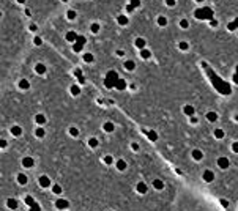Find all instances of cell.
<instances>
[{
  "instance_id": "obj_1",
  "label": "cell",
  "mask_w": 238,
  "mask_h": 211,
  "mask_svg": "<svg viewBox=\"0 0 238 211\" xmlns=\"http://www.w3.org/2000/svg\"><path fill=\"white\" fill-rule=\"evenodd\" d=\"M33 166H35L33 157H30V156H24V159H22V167H24V169H32Z\"/></svg>"
},
{
  "instance_id": "obj_2",
  "label": "cell",
  "mask_w": 238,
  "mask_h": 211,
  "mask_svg": "<svg viewBox=\"0 0 238 211\" xmlns=\"http://www.w3.org/2000/svg\"><path fill=\"white\" fill-rule=\"evenodd\" d=\"M55 206H57L58 209H66V208L69 206V203H68V200H63V198H58V200L55 202Z\"/></svg>"
},
{
  "instance_id": "obj_3",
  "label": "cell",
  "mask_w": 238,
  "mask_h": 211,
  "mask_svg": "<svg viewBox=\"0 0 238 211\" xmlns=\"http://www.w3.org/2000/svg\"><path fill=\"white\" fill-rule=\"evenodd\" d=\"M39 186L41 187H49L51 186V180H49V177H46V175H43V177H39Z\"/></svg>"
},
{
  "instance_id": "obj_4",
  "label": "cell",
  "mask_w": 238,
  "mask_h": 211,
  "mask_svg": "<svg viewBox=\"0 0 238 211\" xmlns=\"http://www.w3.org/2000/svg\"><path fill=\"white\" fill-rule=\"evenodd\" d=\"M66 39L69 41V43H76V39H77V33H76L74 30H69V32L66 33Z\"/></svg>"
},
{
  "instance_id": "obj_5",
  "label": "cell",
  "mask_w": 238,
  "mask_h": 211,
  "mask_svg": "<svg viewBox=\"0 0 238 211\" xmlns=\"http://www.w3.org/2000/svg\"><path fill=\"white\" fill-rule=\"evenodd\" d=\"M218 166L221 167V169H227L229 167V159H227V157H219V159H218Z\"/></svg>"
},
{
  "instance_id": "obj_6",
  "label": "cell",
  "mask_w": 238,
  "mask_h": 211,
  "mask_svg": "<svg viewBox=\"0 0 238 211\" xmlns=\"http://www.w3.org/2000/svg\"><path fill=\"white\" fill-rule=\"evenodd\" d=\"M7 206L10 209H16L17 208V200H16V198H8V200H7Z\"/></svg>"
},
{
  "instance_id": "obj_7",
  "label": "cell",
  "mask_w": 238,
  "mask_h": 211,
  "mask_svg": "<svg viewBox=\"0 0 238 211\" xmlns=\"http://www.w3.org/2000/svg\"><path fill=\"white\" fill-rule=\"evenodd\" d=\"M19 88H22V90H28V88H30V82H28L27 79H22V80L19 82Z\"/></svg>"
},
{
  "instance_id": "obj_8",
  "label": "cell",
  "mask_w": 238,
  "mask_h": 211,
  "mask_svg": "<svg viewBox=\"0 0 238 211\" xmlns=\"http://www.w3.org/2000/svg\"><path fill=\"white\" fill-rule=\"evenodd\" d=\"M11 134L16 136V137H19L21 134H22V128L21 126H13V128H11Z\"/></svg>"
},
{
  "instance_id": "obj_9",
  "label": "cell",
  "mask_w": 238,
  "mask_h": 211,
  "mask_svg": "<svg viewBox=\"0 0 238 211\" xmlns=\"http://www.w3.org/2000/svg\"><path fill=\"white\" fill-rule=\"evenodd\" d=\"M35 71H36L38 74H44V73H46V66L43 65V63H36V66H35Z\"/></svg>"
},
{
  "instance_id": "obj_10",
  "label": "cell",
  "mask_w": 238,
  "mask_h": 211,
  "mask_svg": "<svg viewBox=\"0 0 238 211\" xmlns=\"http://www.w3.org/2000/svg\"><path fill=\"white\" fill-rule=\"evenodd\" d=\"M35 121L38 123V125H44L46 123V117L43 114H36V117H35Z\"/></svg>"
},
{
  "instance_id": "obj_11",
  "label": "cell",
  "mask_w": 238,
  "mask_h": 211,
  "mask_svg": "<svg viewBox=\"0 0 238 211\" xmlns=\"http://www.w3.org/2000/svg\"><path fill=\"white\" fill-rule=\"evenodd\" d=\"M136 47H139V49H144L145 47V39L144 38H136Z\"/></svg>"
},
{
  "instance_id": "obj_12",
  "label": "cell",
  "mask_w": 238,
  "mask_h": 211,
  "mask_svg": "<svg viewBox=\"0 0 238 211\" xmlns=\"http://www.w3.org/2000/svg\"><path fill=\"white\" fill-rule=\"evenodd\" d=\"M17 183L19 184H27V177L24 173H19L17 175Z\"/></svg>"
},
{
  "instance_id": "obj_13",
  "label": "cell",
  "mask_w": 238,
  "mask_h": 211,
  "mask_svg": "<svg viewBox=\"0 0 238 211\" xmlns=\"http://www.w3.org/2000/svg\"><path fill=\"white\" fill-rule=\"evenodd\" d=\"M104 131L106 132H112V131H114V125H112L110 121H106L104 123Z\"/></svg>"
},
{
  "instance_id": "obj_14",
  "label": "cell",
  "mask_w": 238,
  "mask_h": 211,
  "mask_svg": "<svg viewBox=\"0 0 238 211\" xmlns=\"http://www.w3.org/2000/svg\"><path fill=\"white\" fill-rule=\"evenodd\" d=\"M204 178H205V181H213V178H215V175H213V172L207 170V172L204 173Z\"/></svg>"
},
{
  "instance_id": "obj_15",
  "label": "cell",
  "mask_w": 238,
  "mask_h": 211,
  "mask_svg": "<svg viewBox=\"0 0 238 211\" xmlns=\"http://www.w3.org/2000/svg\"><path fill=\"white\" fill-rule=\"evenodd\" d=\"M44 134H46V132H44L43 128H36V129H35V136L39 137V139H41V137H44Z\"/></svg>"
},
{
  "instance_id": "obj_16",
  "label": "cell",
  "mask_w": 238,
  "mask_h": 211,
  "mask_svg": "<svg viewBox=\"0 0 238 211\" xmlns=\"http://www.w3.org/2000/svg\"><path fill=\"white\" fill-rule=\"evenodd\" d=\"M134 66H136V65H134V62H131V60L125 62V68H126L128 71H133V69H134Z\"/></svg>"
},
{
  "instance_id": "obj_17",
  "label": "cell",
  "mask_w": 238,
  "mask_h": 211,
  "mask_svg": "<svg viewBox=\"0 0 238 211\" xmlns=\"http://www.w3.org/2000/svg\"><path fill=\"white\" fill-rule=\"evenodd\" d=\"M207 118L210 120V121H216V120H218V114H215V112H208V114H207Z\"/></svg>"
},
{
  "instance_id": "obj_18",
  "label": "cell",
  "mask_w": 238,
  "mask_h": 211,
  "mask_svg": "<svg viewBox=\"0 0 238 211\" xmlns=\"http://www.w3.org/2000/svg\"><path fill=\"white\" fill-rule=\"evenodd\" d=\"M117 169H118V170H125V169H126V162H125L123 159H120V161L117 162Z\"/></svg>"
},
{
  "instance_id": "obj_19",
  "label": "cell",
  "mask_w": 238,
  "mask_h": 211,
  "mask_svg": "<svg viewBox=\"0 0 238 211\" xmlns=\"http://www.w3.org/2000/svg\"><path fill=\"white\" fill-rule=\"evenodd\" d=\"M192 156H194V159H195V161H199V159H202V156H204V154H202V151L194 150V151H192Z\"/></svg>"
},
{
  "instance_id": "obj_20",
  "label": "cell",
  "mask_w": 238,
  "mask_h": 211,
  "mask_svg": "<svg viewBox=\"0 0 238 211\" xmlns=\"http://www.w3.org/2000/svg\"><path fill=\"white\" fill-rule=\"evenodd\" d=\"M69 134H71L73 137H77V136H79V129L74 128V126H71V128H69Z\"/></svg>"
},
{
  "instance_id": "obj_21",
  "label": "cell",
  "mask_w": 238,
  "mask_h": 211,
  "mask_svg": "<svg viewBox=\"0 0 238 211\" xmlns=\"http://www.w3.org/2000/svg\"><path fill=\"white\" fill-rule=\"evenodd\" d=\"M52 192H54V194H62V186H58V184H54L52 186Z\"/></svg>"
},
{
  "instance_id": "obj_22",
  "label": "cell",
  "mask_w": 238,
  "mask_h": 211,
  "mask_svg": "<svg viewBox=\"0 0 238 211\" xmlns=\"http://www.w3.org/2000/svg\"><path fill=\"white\" fill-rule=\"evenodd\" d=\"M71 93H73L74 96H77V95H79V93H81V88H79V87H77V85H73V87H71Z\"/></svg>"
},
{
  "instance_id": "obj_23",
  "label": "cell",
  "mask_w": 238,
  "mask_h": 211,
  "mask_svg": "<svg viewBox=\"0 0 238 211\" xmlns=\"http://www.w3.org/2000/svg\"><path fill=\"white\" fill-rule=\"evenodd\" d=\"M137 191L140 192V194H144V192L147 191V186H145L144 183H139V184H137Z\"/></svg>"
},
{
  "instance_id": "obj_24",
  "label": "cell",
  "mask_w": 238,
  "mask_h": 211,
  "mask_svg": "<svg viewBox=\"0 0 238 211\" xmlns=\"http://www.w3.org/2000/svg\"><path fill=\"white\" fill-rule=\"evenodd\" d=\"M184 114H186V115H192V114H194V107H191V106H186V107H184Z\"/></svg>"
},
{
  "instance_id": "obj_25",
  "label": "cell",
  "mask_w": 238,
  "mask_h": 211,
  "mask_svg": "<svg viewBox=\"0 0 238 211\" xmlns=\"http://www.w3.org/2000/svg\"><path fill=\"white\" fill-rule=\"evenodd\" d=\"M118 24H122V25H126L128 24V19L125 16H118Z\"/></svg>"
},
{
  "instance_id": "obj_26",
  "label": "cell",
  "mask_w": 238,
  "mask_h": 211,
  "mask_svg": "<svg viewBox=\"0 0 238 211\" xmlns=\"http://www.w3.org/2000/svg\"><path fill=\"white\" fill-rule=\"evenodd\" d=\"M33 203H36V202H35V200H33V198H32L30 195H27V197H25V205H28V206H32Z\"/></svg>"
},
{
  "instance_id": "obj_27",
  "label": "cell",
  "mask_w": 238,
  "mask_h": 211,
  "mask_svg": "<svg viewBox=\"0 0 238 211\" xmlns=\"http://www.w3.org/2000/svg\"><path fill=\"white\" fill-rule=\"evenodd\" d=\"M88 145H90L92 148H95V146H98V140L93 137V139H90V140H88Z\"/></svg>"
},
{
  "instance_id": "obj_28",
  "label": "cell",
  "mask_w": 238,
  "mask_h": 211,
  "mask_svg": "<svg viewBox=\"0 0 238 211\" xmlns=\"http://www.w3.org/2000/svg\"><path fill=\"white\" fill-rule=\"evenodd\" d=\"M82 46H84V44H81V43H74V47H73V49H74V52H81V50H82Z\"/></svg>"
},
{
  "instance_id": "obj_29",
  "label": "cell",
  "mask_w": 238,
  "mask_h": 211,
  "mask_svg": "<svg viewBox=\"0 0 238 211\" xmlns=\"http://www.w3.org/2000/svg\"><path fill=\"white\" fill-rule=\"evenodd\" d=\"M158 24H159V25H166V24H167V19H166L164 16H161V17L158 19Z\"/></svg>"
},
{
  "instance_id": "obj_30",
  "label": "cell",
  "mask_w": 238,
  "mask_h": 211,
  "mask_svg": "<svg viewBox=\"0 0 238 211\" xmlns=\"http://www.w3.org/2000/svg\"><path fill=\"white\" fill-rule=\"evenodd\" d=\"M84 60H85L87 63L93 62V55H92V54H85V55H84Z\"/></svg>"
},
{
  "instance_id": "obj_31",
  "label": "cell",
  "mask_w": 238,
  "mask_h": 211,
  "mask_svg": "<svg viewBox=\"0 0 238 211\" xmlns=\"http://www.w3.org/2000/svg\"><path fill=\"white\" fill-rule=\"evenodd\" d=\"M180 27H181V28H188V27H189L188 21H186V19H181V21H180Z\"/></svg>"
},
{
  "instance_id": "obj_32",
  "label": "cell",
  "mask_w": 238,
  "mask_h": 211,
  "mask_svg": "<svg viewBox=\"0 0 238 211\" xmlns=\"http://www.w3.org/2000/svg\"><path fill=\"white\" fill-rule=\"evenodd\" d=\"M90 28H92V32H93V33H98V32H99V24H92V27H90Z\"/></svg>"
},
{
  "instance_id": "obj_33",
  "label": "cell",
  "mask_w": 238,
  "mask_h": 211,
  "mask_svg": "<svg viewBox=\"0 0 238 211\" xmlns=\"http://www.w3.org/2000/svg\"><path fill=\"white\" fill-rule=\"evenodd\" d=\"M66 16H68V19H74V17H76V11H73V10H69L68 13H66Z\"/></svg>"
},
{
  "instance_id": "obj_34",
  "label": "cell",
  "mask_w": 238,
  "mask_h": 211,
  "mask_svg": "<svg viewBox=\"0 0 238 211\" xmlns=\"http://www.w3.org/2000/svg\"><path fill=\"white\" fill-rule=\"evenodd\" d=\"M30 211H41V208H39V205H38V203H33L32 206H30Z\"/></svg>"
},
{
  "instance_id": "obj_35",
  "label": "cell",
  "mask_w": 238,
  "mask_h": 211,
  "mask_svg": "<svg viewBox=\"0 0 238 211\" xmlns=\"http://www.w3.org/2000/svg\"><path fill=\"white\" fill-rule=\"evenodd\" d=\"M215 136H216L218 139H221V137L224 136V132H222V129H216V131H215Z\"/></svg>"
},
{
  "instance_id": "obj_36",
  "label": "cell",
  "mask_w": 238,
  "mask_h": 211,
  "mask_svg": "<svg viewBox=\"0 0 238 211\" xmlns=\"http://www.w3.org/2000/svg\"><path fill=\"white\" fill-rule=\"evenodd\" d=\"M163 186H164V184H163V183H161V181H159V180H154V187H156V189H161Z\"/></svg>"
},
{
  "instance_id": "obj_37",
  "label": "cell",
  "mask_w": 238,
  "mask_h": 211,
  "mask_svg": "<svg viewBox=\"0 0 238 211\" xmlns=\"http://www.w3.org/2000/svg\"><path fill=\"white\" fill-rule=\"evenodd\" d=\"M33 43L36 44V46H41V44H43V41H41V38H39V36H35V39H33Z\"/></svg>"
},
{
  "instance_id": "obj_38",
  "label": "cell",
  "mask_w": 238,
  "mask_h": 211,
  "mask_svg": "<svg viewBox=\"0 0 238 211\" xmlns=\"http://www.w3.org/2000/svg\"><path fill=\"white\" fill-rule=\"evenodd\" d=\"M188 47H189V46L184 43V41H181V43H180V49H181V50H186Z\"/></svg>"
},
{
  "instance_id": "obj_39",
  "label": "cell",
  "mask_w": 238,
  "mask_h": 211,
  "mask_svg": "<svg viewBox=\"0 0 238 211\" xmlns=\"http://www.w3.org/2000/svg\"><path fill=\"white\" fill-rule=\"evenodd\" d=\"M7 145H8V142H7L5 139H2V140H0V148H7Z\"/></svg>"
},
{
  "instance_id": "obj_40",
  "label": "cell",
  "mask_w": 238,
  "mask_h": 211,
  "mask_svg": "<svg viewBox=\"0 0 238 211\" xmlns=\"http://www.w3.org/2000/svg\"><path fill=\"white\" fill-rule=\"evenodd\" d=\"M104 162H106V164H112V162H114V159H112V156H106V157H104Z\"/></svg>"
},
{
  "instance_id": "obj_41",
  "label": "cell",
  "mask_w": 238,
  "mask_h": 211,
  "mask_svg": "<svg viewBox=\"0 0 238 211\" xmlns=\"http://www.w3.org/2000/svg\"><path fill=\"white\" fill-rule=\"evenodd\" d=\"M142 58H150V52H148V50H142Z\"/></svg>"
},
{
  "instance_id": "obj_42",
  "label": "cell",
  "mask_w": 238,
  "mask_h": 211,
  "mask_svg": "<svg viewBox=\"0 0 238 211\" xmlns=\"http://www.w3.org/2000/svg\"><path fill=\"white\" fill-rule=\"evenodd\" d=\"M166 3H167V7H174V5H175V0H166Z\"/></svg>"
},
{
  "instance_id": "obj_43",
  "label": "cell",
  "mask_w": 238,
  "mask_h": 211,
  "mask_svg": "<svg viewBox=\"0 0 238 211\" xmlns=\"http://www.w3.org/2000/svg\"><path fill=\"white\" fill-rule=\"evenodd\" d=\"M30 30H32V32H36V25H35V24H30Z\"/></svg>"
},
{
  "instance_id": "obj_44",
  "label": "cell",
  "mask_w": 238,
  "mask_h": 211,
  "mask_svg": "<svg viewBox=\"0 0 238 211\" xmlns=\"http://www.w3.org/2000/svg\"><path fill=\"white\" fill-rule=\"evenodd\" d=\"M233 151H235V153L238 151V142H235V143H233Z\"/></svg>"
},
{
  "instance_id": "obj_45",
  "label": "cell",
  "mask_w": 238,
  "mask_h": 211,
  "mask_svg": "<svg viewBox=\"0 0 238 211\" xmlns=\"http://www.w3.org/2000/svg\"><path fill=\"white\" fill-rule=\"evenodd\" d=\"M16 2H17V3H22V5H24V3H25V0H16Z\"/></svg>"
},
{
  "instance_id": "obj_46",
  "label": "cell",
  "mask_w": 238,
  "mask_h": 211,
  "mask_svg": "<svg viewBox=\"0 0 238 211\" xmlns=\"http://www.w3.org/2000/svg\"><path fill=\"white\" fill-rule=\"evenodd\" d=\"M0 17H2V11H0Z\"/></svg>"
},
{
  "instance_id": "obj_47",
  "label": "cell",
  "mask_w": 238,
  "mask_h": 211,
  "mask_svg": "<svg viewBox=\"0 0 238 211\" xmlns=\"http://www.w3.org/2000/svg\"><path fill=\"white\" fill-rule=\"evenodd\" d=\"M63 2H68V0H63Z\"/></svg>"
}]
</instances>
